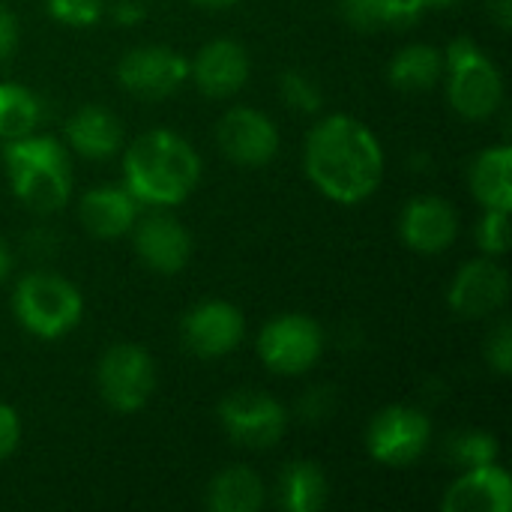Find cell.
<instances>
[{"instance_id":"cell-13","label":"cell","mask_w":512,"mask_h":512,"mask_svg":"<svg viewBox=\"0 0 512 512\" xmlns=\"http://www.w3.org/2000/svg\"><path fill=\"white\" fill-rule=\"evenodd\" d=\"M510 297V276L495 258H477L459 267L450 282L447 303L459 318L495 315Z\"/></svg>"},{"instance_id":"cell-36","label":"cell","mask_w":512,"mask_h":512,"mask_svg":"<svg viewBox=\"0 0 512 512\" xmlns=\"http://www.w3.org/2000/svg\"><path fill=\"white\" fill-rule=\"evenodd\" d=\"M195 6H201V9H231L234 3H240V0H192Z\"/></svg>"},{"instance_id":"cell-7","label":"cell","mask_w":512,"mask_h":512,"mask_svg":"<svg viewBox=\"0 0 512 512\" xmlns=\"http://www.w3.org/2000/svg\"><path fill=\"white\" fill-rule=\"evenodd\" d=\"M324 354V330L303 312L270 318L258 333V357L276 375H303Z\"/></svg>"},{"instance_id":"cell-18","label":"cell","mask_w":512,"mask_h":512,"mask_svg":"<svg viewBox=\"0 0 512 512\" xmlns=\"http://www.w3.org/2000/svg\"><path fill=\"white\" fill-rule=\"evenodd\" d=\"M66 144L90 162H105L123 150V123L102 105H81L66 120Z\"/></svg>"},{"instance_id":"cell-22","label":"cell","mask_w":512,"mask_h":512,"mask_svg":"<svg viewBox=\"0 0 512 512\" xmlns=\"http://www.w3.org/2000/svg\"><path fill=\"white\" fill-rule=\"evenodd\" d=\"M264 483L246 465L222 468L207 486V507L213 512H258L264 507Z\"/></svg>"},{"instance_id":"cell-4","label":"cell","mask_w":512,"mask_h":512,"mask_svg":"<svg viewBox=\"0 0 512 512\" xmlns=\"http://www.w3.org/2000/svg\"><path fill=\"white\" fill-rule=\"evenodd\" d=\"M447 99L465 120H489L504 102V75L495 60L471 39L456 36L444 51Z\"/></svg>"},{"instance_id":"cell-6","label":"cell","mask_w":512,"mask_h":512,"mask_svg":"<svg viewBox=\"0 0 512 512\" xmlns=\"http://www.w3.org/2000/svg\"><path fill=\"white\" fill-rule=\"evenodd\" d=\"M96 387L111 411L135 414L150 402L156 390V363L141 345L117 342L99 357Z\"/></svg>"},{"instance_id":"cell-12","label":"cell","mask_w":512,"mask_h":512,"mask_svg":"<svg viewBox=\"0 0 512 512\" xmlns=\"http://www.w3.org/2000/svg\"><path fill=\"white\" fill-rule=\"evenodd\" d=\"M183 345L201 360H219L240 348L246 336V318L225 300H204L192 306L180 324Z\"/></svg>"},{"instance_id":"cell-30","label":"cell","mask_w":512,"mask_h":512,"mask_svg":"<svg viewBox=\"0 0 512 512\" xmlns=\"http://www.w3.org/2000/svg\"><path fill=\"white\" fill-rule=\"evenodd\" d=\"M486 360L498 375H510L512 372V327L507 321H501L489 339H486Z\"/></svg>"},{"instance_id":"cell-35","label":"cell","mask_w":512,"mask_h":512,"mask_svg":"<svg viewBox=\"0 0 512 512\" xmlns=\"http://www.w3.org/2000/svg\"><path fill=\"white\" fill-rule=\"evenodd\" d=\"M9 270H12V252H9V246L0 240V282L9 276Z\"/></svg>"},{"instance_id":"cell-11","label":"cell","mask_w":512,"mask_h":512,"mask_svg":"<svg viewBox=\"0 0 512 512\" xmlns=\"http://www.w3.org/2000/svg\"><path fill=\"white\" fill-rule=\"evenodd\" d=\"M216 144L219 150L246 168H258L276 159L279 153V129L276 123L249 105L228 108L216 123Z\"/></svg>"},{"instance_id":"cell-37","label":"cell","mask_w":512,"mask_h":512,"mask_svg":"<svg viewBox=\"0 0 512 512\" xmlns=\"http://www.w3.org/2000/svg\"><path fill=\"white\" fill-rule=\"evenodd\" d=\"M459 0H426V6H453Z\"/></svg>"},{"instance_id":"cell-24","label":"cell","mask_w":512,"mask_h":512,"mask_svg":"<svg viewBox=\"0 0 512 512\" xmlns=\"http://www.w3.org/2000/svg\"><path fill=\"white\" fill-rule=\"evenodd\" d=\"M426 9V0H342V15L357 30L411 27Z\"/></svg>"},{"instance_id":"cell-31","label":"cell","mask_w":512,"mask_h":512,"mask_svg":"<svg viewBox=\"0 0 512 512\" xmlns=\"http://www.w3.org/2000/svg\"><path fill=\"white\" fill-rule=\"evenodd\" d=\"M21 441V420H18V411L6 402H0V462L9 459L15 453Z\"/></svg>"},{"instance_id":"cell-2","label":"cell","mask_w":512,"mask_h":512,"mask_svg":"<svg viewBox=\"0 0 512 512\" xmlns=\"http://www.w3.org/2000/svg\"><path fill=\"white\" fill-rule=\"evenodd\" d=\"M198 180V150L171 129H150L123 153V186L141 207H177L195 192Z\"/></svg>"},{"instance_id":"cell-21","label":"cell","mask_w":512,"mask_h":512,"mask_svg":"<svg viewBox=\"0 0 512 512\" xmlns=\"http://www.w3.org/2000/svg\"><path fill=\"white\" fill-rule=\"evenodd\" d=\"M387 78L396 90L426 93L444 78V54L429 42H411L396 51L387 66Z\"/></svg>"},{"instance_id":"cell-15","label":"cell","mask_w":512,"mask_h":512,"mask_svg":"<svg viewBox=\"0 0 512 512\" xmlns=\"http://www.w3.org/2000/svg\"><path fill=\"white\" fill-rule=\"evenodd\" d=\"M132 240H135V252L138 258L162 276H174L189 264L192 255V237L183 228V222H177L171 213L156 210L144 219H135L132 225Z\"/></svg>"},{"instance_id":"cell-9","label":"cell","mask_w":512,"mask_h":512,"mask_svg":"<svg viewBox=\"0 0 512 512\" xmlns=\"http://www.w3.org/2000/svg\"><path fill=\"white\" fill-rule=\"evenodd\" d=\"M219 423L234 444L267 450L282 441L288 429V411L267 393L237 390L219 402Z\"/></svg>"},{"instance_id":"cell-17","label":"cell","mask_w":512,"mask_h":512,"mask_svg":"<svg viewBox=\"0 0 512 512\" xmlns=\"http://www.w3.org/2000/svg\"><path fill=\"white\" fill-rule=\"evenodd\" d=\"M444 512H510L512 510V480L498 465H480L459 474V480L447 489Z\"/></svg>"},{"instance_id":"cell-19","label":"cell","mask_w":512,"mask_h":512,"mask_svg":"<svg viewBox=\"0 0 512 512\" xmlns=\"http://www.w3.org/2000/svg\"><path fill=\"white\" fill-rule=\"evenodd\" d=\"M138 201L129 195V189L120 186H96L81 195L78 204V219L81 225L99 237V240H117L126 237L138 219Z\"/></svg>"},{"instance_id":"cell-20","label":"cell","mask_w":512,"mask_h":512,"mask_svg":"<svg viewBox=\"0 0 512 512\" xmlns=\"http://www.w3.org/2000/svg\"><path fill=\"white\" fill-rule=\"evenodd\" d=\"M512 150L510 144L486 147L471 162V192L483 210H510L512 207Z\"/></svg>"},{"instance_id":"cell-14","label":"cell","mask_w":512,"mask_h":512,"mask_svg":"<svg viewBox=\"0 0 512 512\" xmlns=\"http://www.w3.org/2000/svg\"><path fill=\"white\" fill-rule=\"evenodd\" d=\"M399 234L402 243L417 255H441L456 243L459 234V216L447 198L438 195H420L411 198L399 216Z\"/></svg>"},{"instance_id":"cell-29","label":"cell","mask_w":512,"mask_h":512,"mask_svg":"<svg viewBox=\"0 0 512 512\" xmlns=\"http://www.w3.org/2000/svg\"><path fill=\"white\" fill-rule=\"evenodd\" d=\"M45 9L66 27H93L105 15V0H45Z\"/></svg>"},{"instance_id":"cell-28","label":"cell","mask_w":512,"mask_h":512,"mask_svg":"<svg viewBox=\"0 0 512 512\" xmlns=\"http://www.w3.org/2000/svg\"><path fill=\"white\" fill-rule=\"evenodd\" d=\"M477 243L489 258H501L510 249V210H486L477 225Z\"/></svg>"},{"instance_id":"cell-3","label":"cell","mask_w":512,"mask_h":512,"mask_svg":"<svg viewBox=\"0 0 512 512\" xmlns=\"http://www.w3.org/2000/svg\"><path fill=\"white\" fill-rule=\"evenodd\" d=\"M3 168L12 195L33 213H54L72 198V159L51 135L30 132L3 141Z\"/></svg>"},{"instance_id":"cell-8","label":"cell","mask_w":512,"mask_h":512,"mask_svg":"<svg viewBox=\"0 0 512 512\" xmlns=\"http://www.w3.org/2000/svg\"><path fill=\"white\" fill-rule=\"evenodd\" d=\"M432 441V423L411 405H390L378 411L366 429V450L387 468H405L417 462Z\"/></svg>"},{"instance_id":"cell-10","label":"cell","mask_w":512,"mask_h":512,"mask_svg":"<svg viewBox=\"0 0 512 512\" xmlns=\"http://www.w3.org/2000/svg\"><path fill=\"white\" fill-rule=\"evenodd\" d=\"M123 90L141 99H168L189 81V60L168 45H138L117 63Z\"/></svg>"},{"instance_id":"cell-26","label":"cell","mask_w":512,"mask_h":512,"mask_svg":"<svg viewBox=\"0 0 512 512\" xmlns=\"http://www.w3.org/2000/svg\"><path fill=\"white\" fill-rule=\"evenodd\" d=\"M447 456H450V462H453L459 471H468V468H480V465L498 462V438L489 435V432H480V429L459 432V435L450 438Z\"/></svg>"},{"instance_id":"cell-16","label":"cell","mask_w":512,"mask_h":512,"mask_svg":"<svg viewBox=\"0 0 512 512\" xmlns=\"http://www.w3.org/2000/svg\"><path fill=\"white\" fill-rule=\"evenodd\" d=\"M249 72V51L234 39H213L195 54V60H189V78L210 99H228L240 93L249 81Z\"/></svg>"},{"instance_id":"cell-23","label":"cell","mask_w":512,"mask_h":512,"mask_svg":"<svg viewBox=\"0 0 512 512\" xmlns=\"http://www.w3.org/2000/svg\"><path fill=\"white\" fill-rule=\"evenodd\" d=\"M330 495L327 474L318 462L297 459L279 477V504L288 512H318L324 510Z\"/></svg>"},{"instance_id":"cell-33","label":"cell","mask_w":512,"mask_h":512,"mask_svg":"<svg viewBox=\"0 0 512 512\" xmlns=\"http://www.w3.org/2000/svg\"><path fill=\"white\" fill-rule=\"evenodd\" d=\"M108 12H111V18H114L120 27H135V24H141L144 15H147V9H144L141 0H117Z\"/></svg>"},{"instance_id":"cell-34","label":"cell","mask_w":512,"mask_h":512,"mask_svg":"<svg viewBox=\"0 0 512 512\" xmlns=\"http://www.w3.org/2000/svg\"><path fill=\"white\" fill-rule=\"evenodd\" d=\"M486 9H489V18H492L501 30H510L512 0H486Z\"/></svg>"},{"instance_id":"cell-25","label":"cell","mask_w":512,"mask_h":512,"mask_svg":"<svg viewBox=\"0 0 512 512\" xmlns=\"http://www.w3.org/2000/svg\"><path fill=\"white\" fill-rule=\"evenodd\" d=\"M45 117L42 99L15 81L0 84V141H15L39 129Z\"/></svg>"},{"instance_id":"cell-32","label":"cell","mask_w":512,"mask_h":512,"mask_svg":"<svg viewBox=\"0 0 512 512\" xmlns=\"http://www.w3.org/2000/svg\"><path fill=\"white\" fill-rule=\"evenodd\" d=\"M18 48V18L9 12V6L0 3V63L9 60Z\"/></svg>"},{"instance_id":"cell-1","label":"cell","mask_w":512,"mask_h":512,"mask_svg":"<svg viewBox=\"0 0 512 512\" xmlns=\"http://www.w3.org/2000/svg\"><path fill=\"white\" fill-rule=\"evenodd\" d=\"M306 177L312 186L345 207L372 198L384 180V147L378 135L351 114H330L306 138Z\"/></svg>"},{"instance_id":"cell-5","label":"cell","mask_w":512,"mask_h":512,"mask_svg":"<svg viewBox=\"0 0 512 512\" xmlns=\"http://www.w3.org/2000/svg\"><path fill=\"white\" fill-rule=\"evenodd\" d=\"M18 324L36 339H60L81 324L84 297L57 273H27L12 294Z\"/></svg>"},{"instance_id":"cell-27","label":"cell","mask_w":512,"mask_h":512,"mask_svg":"<svg viewBox=\"0 0 512 512\" xmlns=\"http://www.w3.org/2000/svg\"><path fill=\"white\" fill-rule=\"evenodd\" d=\"M279 90H282L285 105H288V108H294V111H300V114H318V111H321V105H324V93H321V87H318L306 72L288 69V72L282 75Z\"/></svg>"}]
</instances>
